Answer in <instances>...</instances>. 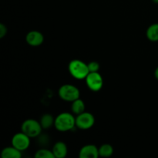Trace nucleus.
I'll use <instances>...</instances> for the list:
<instances>
[{
  "label": "nucleus",
  "mask_w": 158,
  "mask_h": 158,
  "mask_svg": "<svg viewBox=\"0 0 158 158\" xmlns=\"http://www.w3.org/2000/svg\"><path fill=\"white\" fill-rule=\"evenodd\" d=\"M12 145L19 151H25L30 145V137L23 132L17 133L12 137Z\"/></svg>",
  "instance_id": "7"
},
{
  "label": "nucleus",
  "mask_w": 158,
  "mask_h": 158,
  "mask_svg": "<svg viewBox=\"0 0 158 158\" xmlns=\"http://www.w3.org/2000/svg\"><path fill=\"white\" fill-rule=\"evenodd\" d=\"M95 123V118L90 113L83 112L76 117V126L81 130H88L93 127Z\"/></svg>",
  "instance_id": "5"
},
{
  "label": "nucleus",
  "mask_w": 158,
  "mask_h": 158,
  "mask_svg": "<svg viewBox=\"0 0 158 158\" xmlns=\"http://www.w3.org/2000/svg\"><path fill=\"white\" fill-rule=\"evenodd\" d=\"M21 152V151L12 145V147L4 148L2 151L1 156L3 158H20L22 157Z\"/></svg>",
  "instance_id": "11"
},
{
  "label": "nucleus",
  "mask_w": 158,
  "mask_h": 158,
  "mask_svg": "<svg viewBox=\"0 0 158 158\" xmlns=\"http://www.w3.org/2000/svg\"><path fill=\"white\" fill-rule=\"evenodd\" d=\"M35 158H54L53 153L52 151H49L47 149H40L36 151L35 154Z\"/></svg>",
  "instance_id": "16"
},
{
  "label": "nucleus",
  "mask_w": 158,
  "mask_h": 158,
  "mask_svg": "<svg viewBox=\"0 0 158 158\" xmlns=\"http://www.w3.org/2000/svg\"><path fill=\"white\" fill-rule=\"evenodd\" d=\"M153 2H154V3H157V4H158V0H152Z\"/></svg>",
  "instance_id": "20"
},
{
  "label": "nucleus",
  "mask_w": 158,
  "mask_h": 158,
  "mask_svg": "<svg viewBox=\"0 0 158 158\" xmlns=\"http://www.w3.org/2000/svg\"><path fill=\"white\" fill-rule=\"evenodd\" d=\"M68 152L67 146L63 142H57L52 148V153L56 158H63L66 156Z\"/></svg>",
  "instance_id": "10"
},
{
  "label": "nucleus",
  "mask_w": 158,
  "mask_h": 158,
  "mask_svg": "<svg viewBox=\"0 0 158 158\" xmlns=\"http://www.w3.org/2000/svg\"><path fill=\"white\" fill-rule=\"evenodd\" d=\"M86 83L90 90L97 92L103 87V80L98 72L89 73L86 77Z\"/></svg>",
  "instance_id": "6"
},
{
  "label": "nucleus",
  "mask_w": 158,
  "mask_h": 158,
  "mask_svg": "<svg viewBox=\"0 0 158 158\" xmlns=\"http://www.w3.org/2000/svg\"><path fill=\"white\" fill-rule=\"evenodd\" d=\"M68 68L72 77L77 80L86 79L88 74L89 73L88 65L80 60H72L69 63Z\"/></svg>",
  "instance_id": "2"
},
{
  "label": "nucleus",
  "mask_w": 158,
  "mask_h": 158,
  "mask_svg": "<svg viewBox=\"0 0 158 158\" xmlns=\"http://www.w3.org/2000/svg\"><path fill=\"white\" fill-rule=\"evenodd\" d=\"M80 93L77 86L71 84H65L59 89V96L62 100L68 102H73L80 98Z\"/></svg>",
  "instance_id": "3"
},
{
  "label": "nucleus",
  "mask_w": 158,
  "mask_h": 158,
  "mask_svg": "<svg viewBox=\"0 0 158 158\" xmlns=\"http://www.w3.org/2000/svg\"><path fill=\"white\" fill-rule=\"evenodd\" d=\"M40 123H41L43 129H49L55 123V119L53 118V117L51 114H44L41 117Z\"/></svg>",
  "instance_id": "14"
},
{
  "label": "nucleus",
  "mask_w": 158,
  "mask_h": 158,
  "mask_svg": "<svg viewBox=\"0 0 158 158\" xmlns=\"http://www.w3.org/2000/svg\"><path fill=\"white\" fill-rule=\"evenodd\" d=\"M147 37L151 42L158 41V23L151 25L147 29Z\"/></svg>",
  "instance_id": "12"
},
{
  "label": "nucleus",
  "mask_w": 158,
  "mask_h": 158,
  "mask_svg": "<svg viewBox=\"0 0 158 158\" xmlns=\"http://www.w3.org/2000/svg\"><path fill=\"white\" fill-rule=\"evenodd\" d=\"M43 127L40 122L33 119H29L25 120L22 124V132L26 134L29 137H38L42 132Z\"/></svg>",
  "instance_id": "4"
},
{
  "label": "nucleus",
  "mask_w": 158,
  "mask_h": 158,
  "mask_svg": "<svg viewBox=\"0 0 158 158\" xmlns=\"http://www.w3.org/2000/svg\"><path fill=\"white\" fill-rule=\"evenodd\" d=\"M154 76H155L156 79H157V80H158V66H157V68H156L155 71H154Z\"/></svg>",
  "instance_id": "19"
},
{
  "label": "nucleus",
  "mask_w": 158,
  "mask_h": 158,
  "mask_svg": "<svg viewBox=\"0 0 158 158\" xmlns=\"http://www.w3.org/2000/svg\"><path fill=\"white\" fill-rule=\"evenodd\" d=\"M54 126L59 131H69L76 126V118L69 113H62L56 117Z\"/></svg>",
  "instance_id": "1"
},
{
  "label": "nucleus",
  "mask_w": 158,
  "mask_h": 158,
  "mask_svg": "<svg viewBox=\"0 0 158 158\" xmlns=\"http://www.w3.org/2000/svg\"><path fill=\"white\" fill-rule=\"evenodd\" d=\"M26 40L29 45L32 46H39L44 41V36L39 31H31L26 35Z\"/></svg>",
  "instance_id": "9"
},
{
  "label": "nucleus",
  "mask_w": 158,
  "mask_h": 158,
  "mask_svg": "<svg viewBox=\"0 0 158 158\" xmlns=\"http://www.w3.org/2000/svg\"><path fill=\"white\" fill-rule=\"evenodd\" d=\"M114 153V148L110 144L105 143L99 148V155L103 157H109Z\"/></svg>",
  "instance_id": "15"
},
{
  "label": "nucleus",
  "mask_w": 158,
  "mask_h": 158,
  "mask_svg": "<svg viewBox=\"0 0 158 158\" xmlns=\"http://www.w3.org/2000/svg\"><path fill=\"white\" fill-rule=\"evenodd\" d=\"M71 109H72V112L74 114L79 115V114H82V113L84 112L85 110L84 102H83L82 100H80V98L74 100L73 102H72Z\"/></svg>",
  "instance_id": "13"
},
{
  "label": "nucleus",
  "mask_w": 158,
  "mask_h": 158,
  "mask_svg": "<svg viewBox=\"0 0 158 158\" xmlns=\"http://www.w3.org/2000/svg\"><path fill=\"white\" fill-rule=\"evenodd\" d=\"M88 69H89V73L93 72H98L100 69V64L96 61H92L88 63Z\"/></svg>",
  "instance_id": "17"
},
{
  "label": "nucleus",
  "mask_w": 158,
  "mask_h": 158,
  "mask_svg": "<svg viewBox=\"0 0 158 158\" xmlns=\"http://www.w3.org/2000/svg\"><path fill=\"white\" fill-rule=\"evenodd\" d=\"M7 33V28L4 24H0V38H3Z\"/></svg>",
  "instance_id": "18"
},
{
  "label": "nucleus",
  "mask_w": 158,
  "mask_h": 158,
  "mask_svg": "<svg viewBox=\"0 0 158 158\" xmlns=\"http://www.w3.org/2000/svg\"><path fill=\"white\" fill-rule=\"evenodd\" d=\"M79 156L81 158H97L99 157V149L93 144H87L80 149Z\"/></svg>",
  "instance_id": "8"
}]
</instances>
